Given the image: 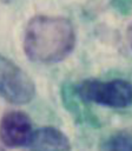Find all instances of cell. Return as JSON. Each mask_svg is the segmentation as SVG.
Listing matches in <instances>:
<instances>
[{
	"label": "cell",
	"mask_w": 132,
	"mask_h": 151,
	"mask_svg": "<svg viewBox=\"0 0 132 151\" xmlns=\"http://www.w3.org/2000/svg\"><path fill=\"white\" fill-rule=\"evenodd\" d=\"M0 151H6V150H5V149H4V147L0 145Z\"/></svg>",
	"instance_id": "8"
},
{
	"label": "cell",
	"mask_w": 132,
	"mask_h": 151,
	"mask_svg": "<svg viewBox=\"0 0 132 151\" xmlns=\"http://www.w3.org/2000/svg\"><path fill=\"white\" fill-rule=\"evenodd\" d=\"M100 151H132V126L110 134L103 142Z\"/></svg>",
	"instance_id": "6"
},
{
	"label": "cell",
	"mask_w": 132,
	"mask_h": 151,
	"mask_svg": "<svg viewBox=\"0 0 132 151\" xmlns=\"http://www.w3.org/2000/svg\"><path fill=\"white\" fill-rule=\"evenodd\" d=\"M29 151H71V143L62 131L44 126L34 131Z\"/></svg>",
	"instance_id": "5"
},
{
	"label": "cell",
	"mask_w": 132,
	"mask_h": 151,
	"mask_svg": "<svg viewBox=\"0 0 132 151\" xmlns=\"http://www.w3.org/2000/svg\"><path fill=\"white\" fill-rule=\"evenodd\" d=\"M75 32L67 18L35 15L26 25L24 52L35 63L52 64L65 59L74 48Z\"/></svg>",
	"instance_id": "1"
},
{
	"label": "cell",
	"mask_w": 132,
	"mask_h": 151,
	"mask_svg": "<svg viewBox=\"0 0 132 151\" xmlns=\"http://www.w3.org/2000/svg\"><path fill=\"white\" fill-rule=\"evenodd\" d=\"M35 84L14 61L0 54V97L14 105H25L33 100Z\"/></svg>",
	"instance_id": "3"
},
{
	"label": "cell",
	"mask_w": 132,
	"mask_h": 151,
	"mask_svg": "<svg viewBox=\"0 0 132 151\" xmlns=\"http://www.w3.org/2000/svg\"><path fill=\"white\" fill-rule=\"evenodd\" d=\"M127 40H128V42H130V45L132 47V22L127 27Z\"/></svg>",
	"instance_id": "7"
},
{
	"label": "cell",
	"mask_w": 132,
	"mask_h": 151,
	"mask_svg": "<svg viewBox=\"0 0 132 151\" xmlns=\"http://www.w3.org/2000/svg\"><path fill=\"white\" fill-rule=\"evenodd\" d=\"M74 91L86 103L113 109L132 105V85L124 79H85L74 86Z\"/></svg>",
	"instance_id": "2"
},
{
	"label": "cell",
	"mask_w": 132,
	"mask_h": 151,
	"mask_svg": "<svg viewBox=\"0 0 132 151\" xmlns=\"http://www.w3.org/2000/svg\"><path fill=\"white\" fill-rule=\"evenodd\" d=\"M34 130L29 117L21 111H8L0 120V140L7 147L29 145Z\"/></svg>",
	"instance_id": "4"
}]
</instances>
